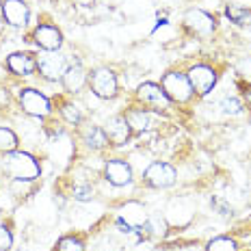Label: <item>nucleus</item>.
I'll return each mask as SVG.
<instances>
[{"label":"nucleus","instance_id":"393cba45","mask_svg":"<svg viewBox=\"0 0 251 251\" xmlns=\"http://www.w3.org/2000/svg\"><path fill=\"white\" fill-rule=\"evenodd\" d=\"M11 245H13L11 232L2 226V227H0V251H9V249H11Z\"/></svg>","mask_w":251,"mask_h":251},{"label":"nucleus","instance_id":"f3484780","mask_svg":"<svg viewBox=\"0 0 251 251\" xmlns=\"http://www.w3.org/2000/svg\"><path fill=\"white\" fill-rule=\"evenodd\" d=\"M126 122H128L130 130H137V132H143V130L150 128V117H148V113H143V111H130Z\"/></svg>","mask_w":251,"mask_h":251},{"label":"nucleus","instance_id":"b1692460","mask_svg":"<svg viewBox=\"0 0 251 251\" xmlns=\"http://www.w3.org/2000/svg\"><path fill=\"white\" fill-rule=\"evenodd\" d=\"M59 251H85V245L74 236H67L59 240Z\"/></svg>","mask_w":251,"mask_h":251},{"label":"nucleus","instance_id":"1a4fd4ad","mask_svg":"<svg viewBox=\"0 0 251 251\" xmlns=\"http://www.w3.org/2000/svg\"><path fill=\"white\" fill-rule=\"evenodd\" d=\"M104 176H106V180L111 182L113 186H126L132 182V169H130V165L119 158L108 160L106 169H104Z\"/></svg>","mask_w":251,"mask_h":251},{"label":"nucleus","instance_id":"39448f33","mask_svg":"<svg viewBox=\"0 0 251 251\" xmlns=\"http://www.w3.org/2000/svg\"><path fill=\"white\" fill-rule=\"evenodd\" d=\"M91 89L98 98H113L117 93V78L108 67H98L91 76Z\"/></svg>","mask_w":251,"mask_h":251},{"label":"nucleus","instance_id":"bb28decb","mask_svg":"<svg viewBox=\"0 0 251 251\" xmlns=\"http://www.w3.org/2000/svg\"><path fill=\"white\" fill-rule=\"evenodd\" d=\"M74 197L78 201H89L93 197L91 186H74Z\"/></svg>","mask_w":251,"mask_h":251},{"label":"nucleus","instance_id":"ddd939ff","mask_svg":"<svg viewBox=\"0 0 251 251\" xmlns=\"http://www.w3.org/2000/svg\"><path fill=\"white\" fill-rule=\"evenodd\" d=\"M104 132H106L108 141H113L115 145H124L130 139V126L126 122V117H111L104 126Z\"/></svg>","mask_w":251,"mask_h":251},{"label":"nucleus","instance_id":"4468645a","mask_svg":"<svg viewBox=\"0 0 251 251\" xmlns=\"http://www.w3.org/2000/svg\"><path fill=\"white\" fill-rule=\"evenodd\" d=\"M7 65L13 74L18 76H30L37 67V61L28 54V52H13L11 56L7 59Z\"/></svg>","mask_w":251,"mask_h":251},{"label":"nucleus","instance_id":"cd10ccee","mask_svg":"<svg viewBox=\"0 0 251 251\" xmlns=\"http://www.w3.org/2000/svg\"><path fill=\"white\" fill-rule=\"evenodd\" d=\"M117 227H119V232H124V234H130L134 229L128 221H124V219H117Z\"/></svg>","mask_w":251,"mask_h":251},{"label":"nucleus","instance_id":"7ed1b4c3","mask_svg":"<svg viewBox=\"0 0 251 251\" xmlns=\"http://www.w3.org/2000/svg\"><path fill=\"white\" fill-rule=\"evenodd\" d=\"M37 67L46 80H61L67 70V63L65 56L59 54V52H44L37 59Z\"/></svg>","mask_w":251,"mask_h":251},{"label":"nucleus","instance_id":"4be33fe9","mask_svg":"<svg viewBox=\"0 0 251 251\" xmlns=\"http://www.w3.org/2000/svg\"><path fill=\"white\" fill-rule=\"evenodd\" d=\"M221 111L226 115H240L243 113V104L236 98H226V100L221 102Z\"/></svg>","mask_w":251,"mask_h":251},{"label":"nucleus","instance_id":"f03ea898","mask_svg":"<svg viewBox=\"0 0 251 251\" xmlns=\"http://www.w3.org/2000/svg\"><path fill=\"white\" fill-rule=\"evenodd\" d=\"M163 91L167 93V98L174 102H188L193 96V87L188 82V78L180 72H169L163 78Z\"/></svg>","mask_w":251,"mask_h":251},{"label":"nucleus","instance_id":"412c9836","mask_svg":"<svg viewBox=\"0 0 251 251\" xmlns=\"http://www.w3.org/2000/svg\"><path fill=\"white\" fill-rule=\"evenodd\" d=\"M227 18L232 20V22L236 24H247L251 20V11H247V9H238V7H227L226 9Z\"/></svg>","mask_w":251,"mask_h":251},{"label":"nucleus","instance_id":"aec40b11","mask_svg":"<svg viewBox=\"0 0 251 251\" xmlns=\"http://www.w3.org/2000/svg\"><path fill=\"white\" fill-rule=\"evenodd\" d=\"M206 251H236V243H234L232 238H212L210 243H208Z\"/></svg>","mask_w":251,"mask_h":251},{"label":"nucleus","instance_id":"a878e982","mask_svg":"<svg viewBox=\"0 0 251 251\" xmlns=\"http://www.w3.org/2000/svg\"><path fill=\"white\" fill-rule=\"evenodd\" d=\"M238 74L243 80L251 82V56H247V59H243L238 63Z\"/></svg>","mask_w":251,"mask_h":251},{"label":"nucleus","instance_id":"c85d7f7f","mask_svg":"<svg viewBox=\"0 0 251 251\" xmlns=\"http://www.w3.org/2000/svg\"><path fill=\"white\" fill-rule=\"evenodd\" d=\"M212 203H214V206L219 208V210H221V214H232V208H229V206H226V203H223L221 200H214Z\"/></svg>","mask_w":251,"mask_h":251},{"label":"nucleus","instance_id":"2eb2a0df","mask_svg":"<svg viewBox=\"0 0 251 251\" xmlns=\"http://www.w3.org/2000/svg\"><path fill=\"white\" fill-rule=\"evenodd\" d=\"M63 85H65V89L70 93H78L82 87H85V82H87V74H85V70H82L80 65H72V67H67L65 70V74H63Z\"/></svg>","mask_w":251,"mask_h":251},{"label":"nucleus","instance_id":"a211bd4d","mask_svg":"<svg viewBox=\"0 0 251 251\" xmlns=\"http://www.w3.org/2000/svg\"><path fill=\"white\" fill-rule=\"evenodd\" d=\"M85 141H87L89 148L102 150L104 145L108 143V137H106V132H104L102 128H89L87 132H85Z\"/></svg>","mask_w":251,"mask_h":251},{"label":"nucleus","instance_id":"6ab92c4d","mask_svg":"<svg viewBox=\"0 0 251 251\" xmlns=\"http://www.w3.org/2000/svg\"><path fill=\"white\" fill-rule=\"evenodd\" d=\"M18 148V137L9 128H0V151H11Z\"/></svg>","mask_w":251,"mask_h":251},{"label":"nucleus","instance_id":"20e7f679","mask_svg":"<svg viewBox=\"0 0 251 251\" xmlns=\"http://www.w3.org/2000/svg\"><path fill=\"white\" fill-rule=\"evenodd\" d=\"M20 104L33 117H46V115H50V100L44 93H39L37 89H22L20 91Z\"/></svg>","mask_w":251,"mask_h":251},{"label":"nucleus","instance_id":"c756f323","mask_svg":"<svg viewBox=\"0 0 251 251\" xmlns=\"http://www.w3.org/2000/svg\"><path fill=\"white\" fill-rule=\"evenodd\" d=\"M74 2H78L80 7H91V4L96 2V0H74Z\"/></svg>","mask_w":251,"mask_h":251},{"label":"nucleus","instance_id":"6e6552de","mask_svg":"<svg viewBox=\"0 0 251 251\" xmlns=\"http://www.w3.org/2000/svg\"><path fill=\"white\" fill-rule=\"evenodd\" d=\"M184 24L191 33L200 35V37H208L214 30V18L208 15L206 11H200V9H191L184 15Z\"/></svg>","mask_w":251,"mask_h":251},{"label":"nucleus","instance_id":"0eeeda50","mask_svg":"<svg viewBox=\"0 0 251 251\" xmlns=\"http://www.w3.org/2000/svg\"><path fill=\"white\" fill-rule=\"evenodd\" d=\"M186 78H188V82H191L193 91L200 93V96H206V93L214 87V82H217V74H214V70L208 65L191 67V72H188Z\"/></svg>","mask_w":251,"mask_h":251},{"label":"nucleus","instance_id":"7c9ffc66","mask_svg":"<svg viewBox=\"0 0 251 251\" xmlns=\"http://www.w3.org/2000/svg\"><path fill=\"white\" fill-rule=\"evenodd\" d=\"M247 193H249V200H251V188H247Z\"/></svg>","mask_w":251,"mask_h":251},{"label":"nucleus","instance_id":"dca6fc26","mask_svg":"<svg viewBox=\"0 0 251 251\" xmlns=\"http://www.w3.org/2000/svg\"><path fill=\"white\" fill-rule=\"evenodd\" d=\"M139 229H141V234H145V236H151V238L165 236V223L160 221V219H148V221L141 223Z\"/></svg>","mask_w":251,"mask_h":251},{"label":"nucleus","instance_id":"5701e85b","mask_svg":"<svg viewBox=\"0 0 251 251\" xmlns=\"http://www.w3.org/2000/svg\"><path fill=\"white\" fill-rule=\"evenodd\" d=\"M63 117H65L70 124H80L82 122V113L76 104H65V106H63Z\"/></svg>","mask_w":251,"mask_h":251},{"label":"nucleus","instance_id":"f257e3e1","mask_svg":"<svg viewBox=\"0 0 251 251\" xmlns=\"http://www.w3.org/2000/svg\"><path fill=\"white\" fill-rule=\"evenodd\" d=\"M4 171L13 177V180L20 182H33L39 177V165L37 160L30 154H24V151H11L9 158L4 160Z\"/></svg>","mask_w":251,"mask_h":251},{"label":"nucleus","instance_id":"9d476101","mask_svg":"<svg viewBox=\"0 0 251 251\" xmlns=\"http://www.w3.org/2000/svg\"><path fill=\"white\" fill-rule=\"evenodd\" d=\"M139 98L145 104H150V106L158 108V111H165L171 102L169 98H167V93L158 85H154V82H143V85L139 87Z\"/></svg>","mask_w":251,"mask_h":251},{"label":"nucleus","instance_id":"9b49d317","mask_svg":"<svg viewBox=\"0 0 251 251\" xmlns=\"http://www.w3.org/2000/svg\"><path fill=\"white\" fill-rule=\"evenodd\" d=\"M2 15L11 26H26L28 22V7L24 0H4L2 4Z\"/></svg>","mask_w":251,"mask_h":251},{"label":"nucleus","instance_id":"423d86ee","mask_svg":"<svg viewBox=\"0 0 251 251\" xmlns=\"http://www.w3.org/2000/svg\"><path fill=\"white\" fill-rule=\"evenodd\" d=\"M145 182L154 188H167L176 182V169L167 163H151L148 169H145Z\"/></svg>","mask_w":251,"mask_h":251},{"label":"nucleus","instance_id":"f8f14e48","mask_svg":"<svg viewBox=\"0 0 251 251\" xmlns=\"http://www.w3.org/2000/svg\"><path fill=\"white\" fill-rule=\"evenodd\" d=\"M33 37H35V44H37L39 48H44L46 52H56L63 44L61 33L54 28V26H48V24L39 26V28L35 30Z\"/></svg>","mask_w":251,"mask_h":251}]
</instances>
